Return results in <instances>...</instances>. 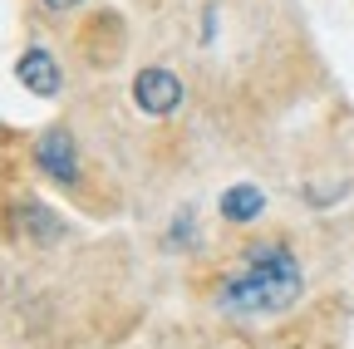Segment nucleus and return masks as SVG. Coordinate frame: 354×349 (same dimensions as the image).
Returning <instances> with one entry per match:
<instances>
[{"label":"nucleus","mask_w":354,"mask_h":349,"mask_svg":"<svg viewBox=\"0 0 354 349\" xmlns=\"http://www.w3.org/2000/svg\"><path fill=\"white\" fill-rule=\"evenodd\" d=\"M300 295V261L286 246H256L221 281V305L232 315H271Z\"/></svg>","instance_id":"f257e3e1"},{"label":"nucleus","mask_w":354,"mask_h":349,"mask_svg":"<svg viewBox=\"0 0 354 349\" xmlns=\"http://www.w3.org/2000/svg\"><path fill=\"white\" fill-rule=\"evenodd\" d=\"M133 104L143 113H153V118H167L177 104H183V79L172 69H143L133 79Z\"/></svg>","instance_id":"f03ea898"},{"label":"nucleus","mask_w":354,"mask_h":349,"mask_svg":"<svg viewBox=\"0 0 354 349\" xmlns=\"http://www.w3.org/2000/svg\"><path fill=\"white\" fill-rule=\"evenodd\" d=\"M35 162L50 172L55 182H79V153H74V138L64 128H50V133L35 138Z\"/></svg>","instance_id":"7ed1b4c3"},{"label":"nucleus","mask_w":354,"mask_h":349,"mask_svg":"<svg viewBox=\"0 0 354 349\" xmlns=\"http://www.w3.org/2000/svg\"><path fill=\"white\" fill-rule=\"evenodd\" d=\"M59 64H55V55L50 50H25L20 55V84L30 94H39V99H55L59 94Z\"/></svg>","instance_id":"20e7f679"},{"label":"nucleus","mask_w":354,"mask_h":349,"mask_svg":"<svg viewBox=\"0 0 354 349\" xmlns=\"http://www.w3.org/2000/svg\"><path fill=\"white\" fill-rule=\"evenodd\" d=\"M261 207H266V197H261V187H227L221 192V216L227 222H251V216H261Z\"/></svg>","instance_id":"39448f33"},{"label":"nucleus","mask_w":354,"mask_h":349,"mask_svg":"<svg viewBox=\"0 0 354 349\" xmlns=\"http://www.w3.org/2000/svg\"><path fill=\"white\" fill-rule=\"evenodd\" d=\"M44 6H55V10H64V6H74V0H44Z\"/></svg>","instance_id":"423d86ee"}]
</instances>
